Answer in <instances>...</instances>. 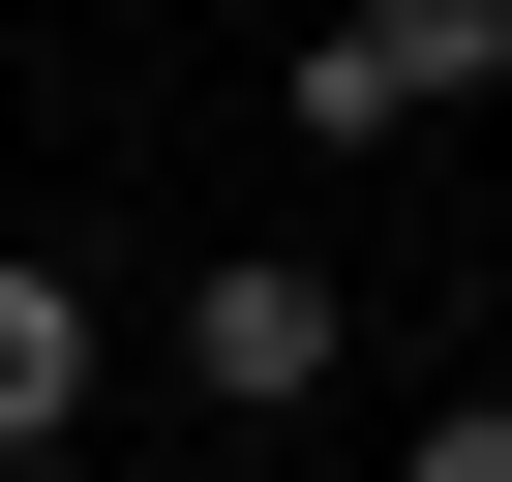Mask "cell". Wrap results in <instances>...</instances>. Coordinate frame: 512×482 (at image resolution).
I'll return each instance as SVG.
<instances>
[{
	"label": "cell",
	"mask_w": 512,
	"mask_h": 482,
	"mask_svg": "<svg viewBox=\"0 0 512 482\" xmlns=\"http://www.w3.org/2000/svg\"><path fill=\"white\" fill-rule=\"evenodd\" d=\"M482 91H512V0H332V31L272 61L302 151H392V121H482Z\"/></svg>",
	"instance_id": "obj_1"
},
{
	"label": "cell",
	"mask_w": 512,
	"mask_h": 482,
	"mask_svg": "<svg viewBox=\"0 0 512 482\" xmlns=\"http://www.w3.org/2000/svg\"><path fill=\"white\" fill-rule=\"evenodd\" d=\"M151 332H181V392H211V422H302V392L362 362V302L302 272V241H211V272H181Z\"/></svg>",
	"instance_id": "obj_2"
},
{
	"label": "cell",
	"mask_w": 512,
	"mask_h": 482,
	"mask_svg": "<svg viewBox=\"0 0 512 482\" xmlns=\"http://www.w3.org/2000/svg\"><path fill=\"white\" fill-rule=\"evenodd\" d=\"M91 422V272H61V241H0V482H31Z\"/></svg>",
	"instance_id": "obj_3"
},
{
	"label": "cell",
	"mask_w": 512,
	"mask_h": 482,
	"mask_svg": "<svg viewBox=\"0 0 512 482\" xmlns=\"http://www.w3.org/2000/svg\"><path fill=\"white\" fill-rule=\"evenodd\" d=\"M392 482H512V392H452V422H422V452H392Z\"/></svg>",
	"instance_id": "obj_4"
}]
</instances>
